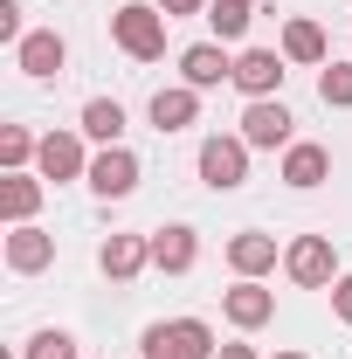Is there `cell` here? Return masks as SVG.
Returning a JSON list of instances; mask_svg holds the SVG:
<instances>
[{"label":"cell","instance_id":"6da1fadb","mask_svg":"<svg viewBox=\"0 0 352 359\" xmlns=\"http://www.w3.org/2000/svg\"><path fill=\"white\" fill-rule=\"evenodd\" d=\"M111 42L125 48L132 62H159V55H166V14L145 7V0H125V7L111 14Z\"/></svg>","mask_w":352,"mask_h":359},{"label":"cell","instance_id":"7a4b0ae2","mask_svg":"<svg viewBox=\"0 0 352 359\" xmlns=\"http://www.w3.org/2000/svg\"><path fill=\"white\" fill-rule=\"evenodd\" d=\"M145 359H215V332H208V318H173V325H145Z\"/></svg>","mask_w":352,"mask_h":359},{"label":"cell","instance_id":"3957f363","mask_svg":"<svg viewBox=\"0 0 352 359\" xmlns=\"http://www.w3.org/2000/svg\"><path fill=\"white\" fill-rule=\"evenodd\" d=\"M283 276L304 283V290H332V283H339V249H332V235H297V242L283 249Z\"/></svg>","mask_w":352,"mask_h":359},{"label":"cell","instance_id":"277c9868","mask_svg":"<svg viewBox=\"0 0 352 359\" xmlns=\"http://www.w3.org/2000/svg\"><path fill=\"white\" fill-rule=\"evenodd\" d=\"M242 180H249V138H242V132H235V138L215 132L208 145H201V187H215V194H235Z\"/></svg>","mask_w":352,"mask_h":359},{"label":"cell","instance_id":"5b68a950","mask_svg":"<svg viewBox=\"0 0 352 359\" xmlns=\"http://www.w3.org/2000/svg\"><path fill=\"white\" fill-rule=\"evenodd\" d=\"M290 125H297V118H290V104H283V97H256V104L242 111V138H249V152L297 145V138H290Z\"/></svg>","mask_w":352,"mask_h":359},{"label":"cell","instance_id":"8992f818","mask_svg":"<svg viewBox=\"0 0 352 359\" xmlns=\"http://www.w3.org/2000/svg\"><path fill=\"white\" fill-rule=\"evenodd\" d=\"M138 173H145V166H138L132 145H104V152L90 159V194H97V201H125L138 187Z\"/></svg>","mask_w":352,"mask_h":359},{"label":"cell","instance_id":"52a82bcc","mask_svg":"<svg viewBox=\"0 0 352 359\" xmlns=\"http://www.w3.org/2000/svg\"><path fill=\"white\" fill-rule=\"evenodd\" d=\"M221 311L235 332H263L276 318V290H263V276H235V290H221Z\"/></svg>","mask_w":352,"mask_h":359},{"label":"cell","instance_id":"ba28073f","mask_svg":"<svg viewBox=\"0 0 352 359\" xmlns=\"http://www.w3.org/2000/svg\"><path fill=\"white\" fill-rule=\"evenodd\" d=\"M35 173H42V180H90V152H83V132H42V152H35Z\"/></svg>","mask_w":352,"mask_h":359},{"label":"cell","instance_id":"9c48e42d","mask_svg":"<svg viewBox=\"0 0 352 359\" xmlns=\"http://www.w3.org/2000/svg\"><path fill=\"white\" fill-rule=\"evenodd\" d=\"M62 62H69V42H62L55 28H35V35H21V42H14V69H21V76H35V83L62 76Z\"/></svg>","mask_w":352,"mask_h":359},{"label":"cell","instance_id":"30bf717a","mask_svg":"<svg viewBox=\"0 0 352 359\" xmlns=\"http://www.w3.org/2000/svg\"><path fill=\"white\" fill-rule=\"evenodd\" d=\"M235 90L256 104V97H276L283 90V48H242L235 55Z\"/></svg>","mask_w":352,"mask_h":359},{"label":"cell","instance_id":"8fae6325","mask_svg":"<svg viewBox=\"0 0 352 359\" xmlns=\"http://www.w3.org/2000/svg\"><path fill=\"white\" fill-rule=\"evenodd\" d=\"M97 269H104L111 283H132L138 269H152V235H104Z\"/></svg>","mask_w":352,"mask_h":359},{"label":"cell","instance_id":"7c38bea8","mask_svg":"<svg viewBox=\"0 0 352 359\" xmlns=\"http://www.w3.org/2000/svg\"><path fill=\"white\" fill-rule=\"evenodd\" d=\"M180 76H187L194 90L235 83V62H228V42H194V48H180Z\"/></svg>","mask_w":352,"mask_h":359},{"label":"cell","instance_id":"4fadbf2b","mask_svg":"<svg viewBox=\"0 0 352 359\" xmlns=\"http://www.w3.org/2000/svg\"><path fill=\"white\" fill-rule=\"evenodd\" d=\"M48 263H55V235H48V228H35V222L7 228V269H14V276H35V269H48Z\"/></svg>","mask_w":352,"mask_h":359},{"label":"cell","instance_id":"5bb4252c","mask_svg":"<svg viewBox=\"0 0 352 359\" xmlns=\"http://www.w3.org/2000/svg\"><path fill=\"white\" fill-rule=\"evenodd\" d=\"M276 263H283V256H276V235H263V228L228 235V269H235V276H269Z\"/></svg>","mask_w":352,"mask_h":359},{"label":"cell","instance_id":"9a60e30c","mask_svg":"<svg viewBox=\"0 0 352 359\" xmlns=\"http://www.w3.org/2000/svg\"><path fill=\"white\" fill-rule=\"evenodd\" d=\"M201 263V235L187 222H173V228H159L152 235V269H166V276H187V269Z\"/></svg>","mask_w":352,"mask_h":359},{"label":"cell","instance_id":"2e32d148","mask_svg":"<svg viewBox=\"0 0 352 359\" xmlns=\"http://www.w3.org/2000/svg\"><path fill=\"white\" fill-rule=\"evenodd\" d=\"M35 208H42V173H7L0 180V222L7 228L35 222Z\"/></svg>","mask_w":352,"mask_h":359},{"label":"cell","instance_id":"e0dca14e","mask_svg":"<svg viewBox=\"0 0 352 359\" xmlns=\"http://www.w3.org/2000/svg\"><path fill=\"white\" fill-rule=\"evenodd\" d=\"M325 173H332V152L325 145H283V187L311 194V187H325Z\"/></svg>","mask_w":352,"mask_h":359},{"label":"cell","instance_id":"ac0fdd59","mask_svg":"<svg viewBox=\"0 0 352 359\" xmlns=\"http://www.w3.org/2000/svg\"><path fill=\"white\" fill-rule=\"evenodd\" d=\"M194 118H201V90L194 83H173V90L152 97V125H159V132H187Z\"/></svg>","mask_w":352,"mask_h":359},{"label":"cell","instance_id":"d6986e66","mask_svg":"<svg viewBox=\"0 0 352 359\" xmlns=\"http://www.w3.org/2000/svg\"><path fill=\"white\" fill-rule=\"evenodd\" d=\"M283 62H325V28H318V21H311V14H290V21H283Z\"/></svg>","mask_w":352,"mask_h":359},{"label":"cell","instance_id":"ffe728a7","mask_svg":"<svg viewBox=\"0 0 352 359\" xmlns=\"http://www.w3.org/2000/svg\"><path fill=\"white\" fill-rule=\"evenodd\" d=\"M83 138H97V145H125V104H118V97H90V104H83Z\"/></svg>","mask_w":352,"mask_h":359},{"label":"cell","instance_id":"44dd1931","mask_svg":"<svg viewBox=\"0 0 352 359\" xmlns=\"http://www.w3.org/2000/svg\"><path fill=\"white\" fill-rule=\"evenodd\" d=\"M35 152H42V138L28 132V125H0V166H7V173H28Z\"/></svg>","mask_w":352,"mask_h":359},{"label":"cell","instance_id":"7402d4cb","mask_svg":"<svg viewBox=\"0 0 352 359\" xmlns=\"http://www.w3.org/2000/svg\"><path fill=\"white\" fill-rule=\"evenodd\" d=\"M249 21H256V0H215V7H208V28H215L221 42H242Z\"/></svg>","mask_w":352,"mask_h":359},{"label":"cell","instance_id":"603a6c76","mask_svg":"<svg viewBox=\"0 0 352 359\" xmlns=\"http://www.w3.org/2000/svg\"><path fill=\"white\" fill-rule=\"evenodd\" d=\"M318 97H325L332 111H352V62H332V69H318Z\"/></svg>","mask_w":352,"mask_h":359},{"label":"cell","instance_id":"cb8c5ba5","mask_svg":"<svg viewBox=\"0 0 352 359\" xmlns=\"http://www.w3.org/2000/svg\"><path fill=\"white\" fill-rule=\"evenodd\" d=\"M21 359H76V339H69V332H35Z\"/></svg>","mask_w":352,"mask_h":359},{"label":"cell","instance_id":"d4e9b609","mask_svg":"<svg viewBox=\"0 0 352 359\" xmlns=\"http://www.w3.org/2000/svg\"><path fill=\"white\" fill-rule=\"evenodd\" d=\"M0 42H21V0H0Z\"/></svg>","mask_w":352,"mask_h":359},{"label":"cell","instance_id":"484cf974","mask_svg":"<svg viewBox=\"0 0 352 359\" xmlns=\"http://www.w3.org/2000/svg\"><path fill=\"white\" fill-rule=\"evenodd\" d=\"M152 7H159V14H166V21H180V14H208V7H215V0H152Z\"/></svg>","mask_w":352,"mask_h":359},{"label":"cell","instance_id":"4316f807","mask_svg":"<svg viewBox=\"0 0 352 359\" xmlns=\"http://www.w3.org/2000/svg\"><path fill=\"white\" fill-rule=\"evenodd\" d=\"M332 311H339V318H346V325H352V269H346V276H339V283H332Z\"/></svg>","mask_w":352,"mask_h":359},{"label":"cell","instance_id":"83f0119b","mask_svg":"<svg viewBox=\"0 0 352 359\" xmlns=\"http://www.w3.org/2000/svg\"><path fill=\"white\" fill-rule=\"evenodd\" d=\"M215 359H263V353H256V346H242V339H235V346H221Z\"/></svg>","mask_w":352,"mask_h":359},{"label":"cell","instance_id":"f1b7e54d","mask_svg":"<svg viewBox=\"0 0 352 359\" xmlns=\"http://www.w3.org/2000/svg\"><path fill=\"white\" fill-rule=\"evenodd\" d=\"M269 359H304V353H269Z\"/></svg>","mask_w":352,"mask_h":359}]
</instances>
